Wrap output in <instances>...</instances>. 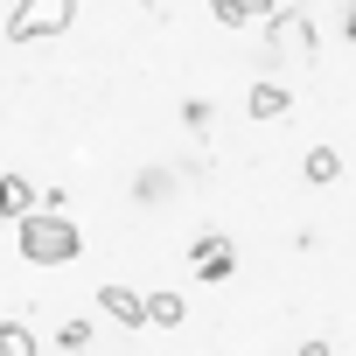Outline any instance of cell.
Segmentation results:
<instances>
[{
	"mask_svg": "<svg viewBox=\"0 0 356 356\" xmlns=\"http://www.w3.org/2000/svg\"><path fill=\"white\" fill-rule=\"evenodd\" d=\"M300 182H314V189L342 182V154H335V147H307V161H300Z\"/></svg>",
	"mask_w": 356,
	"mask_h": 356,
	"instance_id": "8",
	"label": "cell"
},
{
	"mask_svg": "<svg viewBox=\"0 0 356 356\" xmlns=\"http://www.w3.org/2000/svg\"><path fill=\"white\" fill-rule=\"evenodd\" d=\"M210 15L224 29H245V22H273L280 8H273V0H210Z\"/></svg>",
	"mask_w": 356,
	"mask_h": 356,
	"instance_id": "7",
	"label": "cell"
},
{
	"mask_svg": "<svg viewBox=\"0 0 356 356\" xmlns=\"http://www.w3.org/2000/svg\"><path fill=\"white\" fill-rule=\"evenodd\" d=\"M77 252H84V238H77L70 217H49V210H29L22 217V259L29 266H70Z\"/></svg>",
	"mask_w": 356,
	"mask_h": 356,
	"instance_id": "1",
	"label": "cell"
},
{
	"mask_svg": "<svg viewBox=\"0 0 356 356\" xmlns=\"http://www.w3.org/2000/svg\"><path fill=\"white\" fill-rule=\"evenodd\" d=\"M98 307H105L119 328H147V307H140V293H133V286H98Z\"/></svg>",
	"mask_w": 356,
	"mask_h": 356,
	"instance_id": "5",
	"label": "cell"
},
{
	"mask_svg": "<svg viewBox=\"0 0 356 356\" xmlns=\"http://www.w3.org/2000/svg\"><path fill=\"white\" fill-rule=\"evenodd\" d=\"M293 356H335V349H328V342H300Z\"/></svg>",
	"mask_w": 356,
	"mask_h": 356,
	"instance_id": "14",
	"label": "cell"
},
{
	"mask_svg": "<svg viewBox=\"0 0 356 356\" xmlns=\"http://www.w3.org/2000/svg\"><path fill=\"white\" fill-rule=\"evenodd\" d=\"M182 126H196V133H203V126H210V98H189V105H182Z\"/></svg>",
	"mask_w": 356,
	"mask_h": 356,
	"instance_id": "13",
	"label": "cell"
},
{
	"mask_svg": "<svg viewBox=\"0 0 356 356\" xmlns=\"http://www.w3.org/2000/svg\"><path fill=\"white\" fill-rule=\"evenodd\" d=\"M140 307H147V321H154V328H175V321H182V293H168V286H161V293H147Z\"/></svg>",
	"mask_w": 356,
	"mask_h": 356,
	"instance_id": "11",
	"label": "cell"
},
{
	"mask_svg": "<svg viewBox=\"0 0 356 356\" xmlns=\"http://www.w3.org/2000/svg\"><path fill=\"white\" fill-rule=\"evenodd\" d=\"M266 42H273V49H293V56H307V42H314V22H307V8H286V15H273V22H266Z\"/></svg>",
	"mask_w": 356,
	"mask_h": 356,
	"instance_id": "4",
	"label": "cell"
},
{
	"mask_svg": "<svg viewBox=\"0 0 356 356\" xmlns=\"http://www.w3.org/2000/svg\"><path fill=\"white\" fill-rule=\"evenodd\" d=\"M189 273H196L203 286H217V280H231V273H238V245H231L224 231H203V238L189 245Z\"/></svg>",
	"mask_w": 356,
	"mask_h": 356,
	"instance_id": "3",
	"label": "cell"
},
{
	"mask_svg": "<svg viewBox=\"0 0 356 356\" xmlns=\"http://www.w3.org/2000/svg\"><path fill=\"white\" fill-rule=\"evenodd\" d=\"M245 105H252V119H286V112H293V91H286V84H273V77H259Z\"/></svg>",
	"mask_w": 356,
	"mask_h": 356,
	"instance_id": "6",
	"label": "cell"
},
{
	"mask_svg": "<svg viewBox=\"0 0 356 356\" xmlns=\"http://www.w3.org/2000/svg\"><path fill=\"white\" fill-rule=\"evenodd\" d=\"M0 356H42L29 321H0Z\"/></svg>",
	"mask_w": 356,
	"mask_h": 356,
	"instance_id": "10",
	"label": "cell"
},
{
	"mask_svg": "<svg viewBox=\"0 0 356 356\" xmlns=\"http://www.w3.org/2000/svg\"><path fill=\"white\" fill-rule=\"evenodd\" d=\"M56 342H63V349H84V342H91V321H63Z\"/></svg>",
	"mask_w": 356,
	"mask_h": 356,
	"instance_id": "12",
	"label": "cell"
},
{
	"mask_svg": "<svg viewBox=\"0 0 356 356\" xmlns=\"http://www.w3.org/2000/svg\"><path fill=\"white\" fill-rule=\"evenodd\" d=\"M29 210H35V189L22 182V175H0V217H15V224H22Z\"/></svg>",
	"mask_w": 356,
	"mask_h": 356,
	"instance_id": "9",
	"label": "cell"
},
{
	"mask_svg": "<svg viewBox=\"0 0 356 356\" xmlns=\"http://www.w3.org/2000/svg\"><path fill=\"white\" fill-rule=\"evenodd\" d=\"M70 0H22V8L8 15V42H49V35H63L70 29Z\"/></svg>",
	"mask_w": 356,
	"mask_h": 356,
	"instance_id": "2",
	"label": "cell"
}]
</instances>
